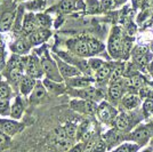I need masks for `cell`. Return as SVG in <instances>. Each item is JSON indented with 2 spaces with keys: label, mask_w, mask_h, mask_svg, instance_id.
I'll use <instances>...</instances> for the list:
<instances>
[{
  "label": "cell",
  "mask_w": 153,
  "mask_h": 152,
  "mask_svg": "<svg viewBox=\"0 0 153 152\" xmlns=\"http://www.w3.org/2000/svg\"><path fill=\"white\" fill-rule=\"evenodd\" d=\"M115 152H129V149H128L127 145H123V146H120Z\"/></svg>",
  "instance_id": "7bdbcfd3"
},
{
  "label": "cell",
  "mask_w": 153,
  "mask_h": 152,
  "mask_svg": "<svg viewBox=\"0 0 153 152\" xmlns=\"http://www.w3.org/2000/svg\"><path fill=\"white\" fill-rule=\"evenodd\" d=\"M23 128V126L14 120H7V119H0V129L7 135H15Z\"/></svg>",
  "instance_id": "8992f818"
},
{
  "label": "cell",
  "mask_w": 153,
  "mask_h": 152,
  "mask_svg": "<svg viewBox=\"0 0 153 152\" xmlns=\"http://www.w3.org/2000/svg\"><path fill=\"white\" fill-rule=\"evenodd\" d=\"M36 19H37V22H38V25L41 26L42 29H46V28L51 26V17L45 15V14H38L36 16Z\"/></svg>",
  "instance_id": "83f0119b"
},
{
  "label": "cell",
  "mask_w": 153,
  "mask_h": 152,
  "mask_svg": "<svg viewBox=\"0 0 153 152\" xmlns=\"http://www.w3.org/2000/svg\"><path fill=\"white\" fill-rule=\"evenodd\" d=\"M69 152H82V145L81 144H78L76 146L72 148Z\"/></svg>",
  "instance_id": "b9f144b4"
},
{
  "label": "cell",
  "mask_w": 153,
  "mask_h": 152,
  "mask_svg": "<svg viewBox=\"0 0 153 152\" xmlns=\"http://www.w3.org/2000/svg\"><path fill=\"white\" fill-rule=\"evenodd\" d=\"M115 125L117 127L119 128V129H121V130H125V129H127L128 126H129V118H128L126 114H120L118 118H117V120H115Z\"/></svg>",
  "instance_id": "484cf974"
},
{
  "label": "cell",
  "mask_w": 153,
  "mask_h": 152,
  "mask_svg": "<svg viewBox=\"0 0 153 152\" xmlns=\"http://www.w3.org/2000/svg\"><path fill=\"white\" fill-rule=\"evenodd\" d=\"M122 81L119 79L114 83H112L111 87L108 89V94L111 96V98L113 100H119L121 97V93H122Z\"/></svg>",
  "instance_id": "2e32d148"
},
{
  "label": "cell",
  "mask_w": 153,
  "mask_h": 152,
  "mask_svg": "<svg viewBox=\"0 0 153 152\" xmlns=\"http://www.w3.org/2000/svg\"><path fill=\"white\" fill-rule=\"evenodd\" d=\"M10 95V89L6 83H0V100L8 98Z\"/></svg>",
  "instance_id": "4dcf8cb0"
},
{
  "label": "cell",
  "mask_w": 153,
  "mask_h": 152,
  "mask_svg": "<svg viewBox=\"0 0 153 152\" xmlns=\"http://www.w3.org/2000/svg\"><path fill=\"white\" fill-rule=\"evenodd\" d=\"M44 86L48 89L51 93H55V94H61L64 92V87L61 85V83H56V81H53L51 79L46 78L44 80Z\"/></svg>",
  "instance_id": "e0dca14e"
},
{
  "label": "cell",
  "mask_w": 153,
  "mask_h": 152,
  "mask_svg": "<svg viewBox=\"0 0 153 152\" xmlns=\"http://www.w3.org/2000/svg\"><path fill=\"white\" fill-rule=\"evenodd\" d=\"M113 5V1L112 0H102V7L103 8H110Z\"/></svg>",
  "instance_id": "60d3db41"
},
{
  "label": "cell",
  "mask_w": 153,
  "mask_h": 152,
  "mask_svg": "<svg viewBox=\"0 0 153 152\" xmlns=\"http://www.w3.org/2000/svg\"><path fill=\"white\" fill-rule=\"evenodd\" d=\"M138 104H140V97L134 94H129L123 98V105L129 110L136 108Z\"/></svg>",
  "instance_id": "ffe728a7"
},
{
  "label": "cell",
  "mask_w": 153,
  "mask_h": 152,
  "mask_svg": "<svg viewBox=\"0 0 153 152\" xmlns=\"http://www.w3.org/2000/svg\"><path fill=\"white\" fill-rule=\"evenodd\" d=\"M73 49H74L76 55H79V56H88L89 55L88 44L85 40H76V41H74Z\"/></svg>",
  "instance_id": "9a60e30c"
},
{
  "label": "cell",
  "mask_w": 153,
  "mask_h": 152,
  "mask_svg": "<svg viewBox=\"0 0 153 152\" xmlns=\"http://www.w3.org/2000/svg\"><path fill=\"white\" fill-rule=\"evenodd\" d=\"M147 53V47L146 46H138L135 49V55H145Z\"/></svg>",
  "instance_id": "74e56055"
},
{
  "label": "cell",
  "mask_w": 153,
  "mask_h": 152,
  "mask_svg": "<svg viewBox=\"0 0 153 152\" xmlns=\"http://www.w3.org/2000/svg\"><path fill=\"white\" fill-rule=\"evenodd\" d=\"M14 19H15L14 17V14L10 13V12H6V13L2 14V16L0 19V31L1 32L8 31L12 28Z\"/></svg>",
  "instance_id": "5bb4252c"
},
{
  "label": "cell",
  "mask_w": 153,
  "mask_h": 152,
  "mask_svg": "<svg viewBox=\"0 0 153 152\" xmlns=\"http://www.w3.org/2000/svg\"><path fill=\"white\" fill-rule=\"evenodd\" d=\"M144 152H149V151H144Z\"/></svg>",
  "instance_id": "bcb514c9"
},
{
  "label": "cell",
  "mask_w": 153,
  "mask_h": 152,
  "mask_svg": "<svg viewBox=\"0 0 153 152\" xmlns=\"http://www.w3.org/2000/svg\"><path fill=\"white\" fill-rule=\"evenodd\" d=\"M23 68H13V69H8V78L14 81V83H19L22 79V72H23Z\"/></svg>",
  "instance_id": "603a6c76"
},
{
  "label": "cell",
  "mask_w": 153,
  "mask_h": 152,
  "mask_svg": "<svg viewBox=\"0 0 153 152\" xmlns=\"http://www.w3.org/2000/svg\"><path fill=\"white\" fill-rule=\"evenodd\" d=\"M36 85H37V81H36L34 78L27 76V75L23 76L22 79H21V81H19L21 93L25 96L29 95V94H31V92H33V89L36 87Z\"/></svg>",
  "instance_id": "ba28073f"
},
{
  "label": "cell",
  "mask_w": 153,
  "mask_h": 152,
  "mask_svg": "<svg viewBox=\"0 0 153 152\" xmlns=\"http://www.w3.org/2000/svg\"><path fill=\"white\" fill-rule=\"evenodd\" d=\"M37 28H38V22H37L36 16L32 15V14H26L24 16V19H23V25H22L24 33L30 34L36 30H38Z\"/></svg>",
  "instance_id": "30bf717a"
},
{
  "label": "cell",
  "mask_w": 153,
  "mask_h": 152,
  "mask_svg": "<svg viewBox=\"0 0 153 152\" xmlns=\"http://www.w3.org/2000/svg\"><path fill=\"white\" fill-rule=\"evenodd\" d=\"M97 113H98V117L100 119L104 122H108L113 119L115 114V110L111 108L108 103H102L98 108H97Z\"/></svg>",
  "instance_id": "9c48e42d"
},
{
  "label": "cell",
  "mask_w": 153,
  "mask_h": 152,
  "mask_svg": "<svg viewBox=\"0 0 153 152\" xmlns=\"http://www.w3.org/2000/svg\"><path fill=\"white\" fill-rule=\"evenodd\" d=\"M54 143H55V145L57 146L58 149H61V150H68L71 146V139L68 136H64V137H58V136H56L55 139H54Z\"/></svg>",
  "instance_id": "cb8c5ba5"
},
{
  "label": "cell",
  "mask_w": 153,
  "mask_h": 152,
  "mask_svg": "<svg viewBox=\"0 0 153 152\" xmlns=\"http://www.w3.org/2000/svg\"><path fill=\"white\" fill-rule=\"evenodd\" d=\"M56 64L59 70V73L63 78H74V77L80 76V71L76 69V66H72L66 62H63L59 58L56 60Z\"/></svg>",
  "instance_id": "5b68a950"
},
{
  "label": "cell",
  "mask_w": 153,
  "mask_h": 152,
  "mask_svg": "<svg viewBox=\"0 0 153 152\" xmlns=\"http://www.w3.org/2000/svg\"><path fill=\"white\" fill-rule=\"evenodd\" d=\"M76 96H79L83 100H88V101H93L97 97V90L93 87H86V88H81L79 89L78 92L74 93Z\"/></svg>",
  "instance_id": "7c38bea8"
},
{
  "label": "cell",
  "mask_w": 153,
  "mask_h": 152,
  "mask_svg": "<svg viewBox=\"0 0 153 152\" xmlns=\"http://www.w3.org/2000/svg\"><path fill=\"white\" fill-rule=\"evenodd\" d=\"M122 46H123V41L121 40L119 32H114L108 41V51L111 53V55L113 57L119 56L122 53Z\"/></svg>",
  "instance_id": "277c9868"
},
{
  "label": "cell",
  "mask_w": 153,
  "mask_h": 152,
  "mask_svg": "<svg viewBox=\"0 0 153 152\" xmlns=\"http://www.w3.org/2000/svg\"><path fill=\"white\" fill-rule=\"evenodd\" d=\"M46 94V88L45 86L42 85V83H37V85H36V87H34V89H33V92H32L31 94V100L32 102H38L39 100H41L44 96H45Z\"/></svg>",
  "instance_id": "ac0fdd59"
},
{
  "label": "cell",
  "mask_w": 153,
  "mask_h": 152,
  "mask_svg": "<svg viewBox=\"0 0 153 152\" xmlns=\"http://www.w3.org/2000/svg\"><path fill=\"white\" fill-rule=\"evenodd\" d=\"M143 79L140 76H135L133 78H130L129 80H126V85L128 87H134V88H138L143 85Z\"/></svg>",
  "instance_id": "f546056e"
},
{
  "label": "cell",
  "mask_w": 153,
  "mask_h": 152,
  "mask_svg": "<svg viewBox=\"0 0 153 152\" xmlns=\"http://www.w3.org/2000/svg\"><path fill=\"white\" fill-rule=\"evenodd\" d=\"M133 2L135 4V6L138 7L140 4H143V0H133Z\"/></svg>",
  "instance_id": "ee69618b"
},
{
  "label": "cell",
  "mask_w": 153,
  "mask_h": 152,
  "mask_svg": "<svg viewBox=\"0 0 153 152\" xmlns=\"http://www.w3.org/2000/svg\"><path fill=\"white\" fill-rule=\"evenodd\" d=\"M79 7H83L81 0H63L59 4V10L63 13H69L73 9H78Z\"/></svg>",
  "instance_id": "8fae6325"
},
{
  "label": "cell",
  "mask_w": 153,
  "mask_h": 152,
  "mask_svg": "<svg viewBox=\"0 0 153 152\" xmlns=\"http://www.w3.org/2000/svg\"><path fill=\"white\" fill-rule=\"evenodd\" d=\"M7 143H8V137L5 135L4 132H1V130H0V146L6 145Z\"/></svg>",
  "instance_id": "f35d334b"
},
{
  "label": "cell",
  "mask_w": 153,
  "mask_h": 152,
  "mask_svg": "<svg viewBox=\"0 0 153 152\" xmlns=\"http://www.w3.org/2000/svg\"><path fill=\"white\" fill-rule=\"evenodd\" d=\"M40 63H41L42 71L46 73L48 79H51L53 81H56V83H62L63 81V77L59 73L57 64L51 60L49 54L45 53L41 57V60H40Z\"/></svg>",
  "instance_id": "6da1fadb"
},
{
  "label": "cell",
  "mask_w": 153,
  "mask_h": 152,
  "mask_svg": "<svg viewBox=\"0 0 153 152\" xmlns=\"http://www.w3.org/2000/svg\"><path fill=\"white\" fill-rule=\"evenodd\" d=\"M12 51L16 54H24L29 51V45L26 44L24 40H17L12 45Z\"/></svg>",
  "instance_id": "7402d4cb"
},
{
  "label": "cell",
  "mask_w": 153,
  "mask_h": 152,
  "mask_svg": "<svg viewBox=\"0 0 153 152\" xmlns=\"http://www.w3.org/2000/svg\"><path fill=\"white\" fill-rule=\"evenodd\" d=\"M88 64H89L90 68H91L93 70H95V71H98L102 66H104L103 61L102 60H98V58H91Z\"/></svg>",
  "instance_id": "836d02e7"
},
{
  "label": "cell",
  "mask_w": 153,
  "mask_h": 152,
  "mask_svg": "<svg viewBox=\"0 0 153 152\" xmlns=\"http://www.w3.org/2000/svg\"><path fill=\"white\" fill-rule=\"evenodd\" d=\"M105 148H106L105 143L103 141H98L95 144V146H94V151L93 152H104L105 151Z\"/></svg>",
  "instance_id": "e575fe53"
},
{
  "label": "cell",
  "mask_w": 153,
  "mask_h": 152,
  "mask_svg": "<svg viewBox=\"0 0 153 152\" xmlns=\"http://www.w3.org/2000/svg\"><path fill=\"white\" fill-rule=\"evenodd\" d=\"M87 44H88V48H89V55L100 53L101 51L104 49V45L102 42H100L98 40H96V39H88Z\"/></svg>",
  "instance_id": "d6986e66"
},
{
  "label": "cell",
  "mask_w": 153,
  "mask_h": 152,
  "mask_svg": "<svg viewBox=\"0 0 153 152\" xmlns=\"http://www.w3.org/2000/svg\"><path fill=\"white\" fill-rule=\"evenodd\" d=\"M69 85L74 87V88H86L89 86V80L88 79H85V78H71L69 80Z\"/></svg>",
  "instance_id": "44dd1931"
},
{
  "label": "cell",
  "mask_w": 153,
  "mask_h": 152,
  "mask_svg": "<svg viewBox=\"0 0 153 152\" xmlns=\"http://www.w3.org/2000/svg\"><path fill=\"white\" fill-rule=\"evenodd\" d=\"M110 73H111V68H110L108 65H105V64H104V66H102L101 69L96 72V79H97L98 81H102V80L106 79V78L110 76Z\"/></svg>",
  "instance_id": "4316f807"
},
{
  "label": "cell",
  "mask_w": 153,
  "mask_h": 152,
  "mask_svg": "<svg viewBox=\"0 0 153 152\" xmlns=\"http://www.w3.org/2000/svg\"><path fill=\"white\" fill-rule=\"evenodd\" d=\"M144 112L146 115L153 112V101H146L144 104Z\"/></svg>",
  "instance_id": "d590c367"
},
{
  "label": "cell",
  "mask_w": 153,
  "mask_h": 152,
  "mask_svg": "<svg viewBox=\"0 0 153 152\" xmlns=\"http://www.w3.org/2000/svg\"><path fill=\"white\" fill-rule=\"evenodd\" d=\"M94 146H95V143H94L93 141H89V142L87 143L86 148L83 149V152H93L94 151Z\"/></svg>",
  "instance_id": "ab89813d"
},
{
  "label": "cell",
  "mask_w": 153,
  "mask_h": 152,
  "mask_svg": "<svg viewBox=\"0 0 153 152\" xmlns=\"http://www.w3.org/2000/svg\"><path fill=\"white\" fill-rule=\"evenodd\" d=\"M152 48H153V47H152Z\"/></svg>",
  "instance_id": "c3c4849f"
},
{
  "label": "cell",
  "mask_w": 153,
  "mask_h": 152,
  "mask_svg": "<svg viewBox=\"0 0 153 152\" xmlns=\"http://www.w3.org/2000/svg\"><path fill=\"white\" fill-rule=\"evenodd\" d=\"M64 129H65V133L68 135V137L69 139H74L76 135V127L74 125H72V124H68L66 126L64 127Z\"/></svg>",
  "instance_id": "1f68e13d"
},
{
  "label": "cell",
  "mask_w": 153,
  "mask_h": 152,
  "mask_svg": "<svg viewBox=\"0 0 153 152\" xmlns=\"http://www.w3.org/2000/svg\"><path fill=\"white\" fill-rule=\"evenodd\" d=\"M135 61L140 65H145L147 63L146 55H135Z\"/></svg>",
  "instance_id": "8d00e7d4"
},
{
  "label": "cell",
  "mask_w": 153,
  "mask_h": 152,
  "mask_svg": "<svg viewBox=\"0 0 153 152\" xmlns=\"http://www.w3.org/2000/svg\"><path fill=\"white\" fill-rule=\"evenodd\" d=\"M149 136H150V132L147 130L146 128H140V129H137L134 134H133V139H136V141H138V142H144V141H146L149 139Z\"/></svg>",
  "instance_id": "d4e9b609"
},
{
  "label": "cell",
  "mask_w": 153,
  "mask_h": 152,
  "mask_svg": "<svg viewBox=\"0 0 153 152\" xmlns=\"http://www.w3.org/2000/svg\"><path fill=\"white\" fill-rule=\"evenodd\" d=\"M10 105H9V100L8 98H2L0 100V114L1 115H8L10 114Z\"/></svg>",
  "instance_id": "f1b7e54d"
},
{
  "label": "cell",
  "mask_w": 153,
  "mask_h": 152,
  "mask_svg": "<svg viewBox=\"0 0 153 152\" xmlns=\"http://www.w3.org/2000/svg\"><path fill=\"white\" fill-rule=\"evenodd\" d=\"M51 36V31L47 29H38L34 32L29 34V44L30 45H39L46 41Z\"/></svg>",
  "instance_id": "52a82bcc"
},
{
  "label": "cell",
  "mask_w": 153,
  "mask_h": 152,
  "mask_svg": "<svg viewBox=\"0 0 153 152\" xmlns=\"http://www.w3.org/2000/svg\"><path fill=\"white\" fill-rule=\"evenodd\" d=\"M24 112V105H23V102L21 100V97H16V100L14 102V104L10 108V117L14 119H19L21 115Z\"/></svg>",
  "instance_id": "4fadbf2b"
},
{
  "label": "cell",
  "mask_w": 153,
  "mask_h": 152,
  "mask_svg": "<svg viewBox=\"0 0 153 152\" xmlns=\"http://www.w3.org/2000/svg\"><path fill=\"white\" fill-rule=\"evenodd\" d=\"M122 71H123L122 65H118V66L113 70L112 76H111V83H114V81H117V80L120 79V77L122 76Z\"/></svg>",
  "instance_id": "d6a6232c"
},
{
  "label": "cell",
  "mask_w": 153,
  "mask_h": 152,
  "mask_svg": "<svg viewBox=\"0 0 153 152\" xmlns=\"http://www.w3.org/2000/svg\"><path fill=\"white\" fill-rule=\"evenodd\" d=\"M114 1L117 5H121V4H123V2H126V0H114Z\"/></svg>",
  "instance_id": "f6af8a7d"
},
{
  "label": "cell",
  "mask_w": 153,
  "mask_h": 152,
  "mask_svg": "<svg viewBox=\"0 0 153 152\" xmlns=\"http://www.w3.org/2000/svg\"><path fill=\"white\" fill-rule=\"evenodd\" d=\"M71 107L80 112H85V113L93 114L97 111V105L94 101H72L71 102Z\"/></svg>",
  "instance_id": "3957f363"
},
{
  "label": "cell",
  "mask_w": 153,
  "mask_h": 152,
  "mask_svg": "<svg viewBox=\"0 0 153 152\" xmlns=\"http://www.w3.org/2000/svg\"><path fill=\"white\" fill-rule=\"evenodd\" d=\"M152 14H153V9H152Z\"/></svg>",
  "instance_id": "7dc6e473"
},
{
  "label": "cell",
  "mask_w": 153,
  "mask_h": 152,
  "mask_svg": "<svg viewBox=\"0 0 153 152\" xmlns=\"http://www.w3.org/2000/svg\"><path fill=\"white\" fill-rule=\"evenodd\" d=\"M23 65H24V71L26 72L27 76L32 78H40L42 76L44 71L41 68V63L36 56H27L23 57Z\"/></svg>",
  "instance_id": "7a4b0ae2"
}]
</instances>
